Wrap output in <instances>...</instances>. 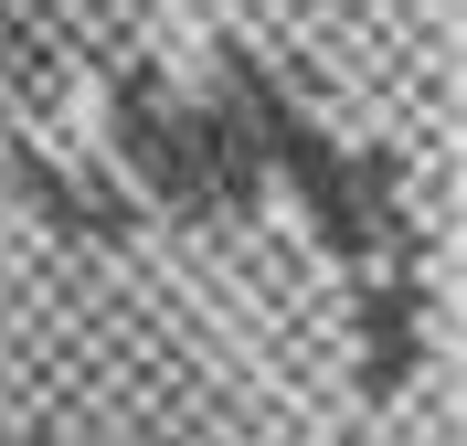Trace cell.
<instances>
[{
    "label": "cell",
    "mask_w": 467,
    "mask_h": 446,
    "mask_svg": "<svg viewBox=\"0 0 467 446\" xmlns=\"http://www.w3.org/2000/svg\"><path fill=\"white\" fill-rule=\"evenodd\" d=\"M22 446H32V436H22Z\"/></svg>",
    "instance_id": "6da1fadb"
}]
</instances>
